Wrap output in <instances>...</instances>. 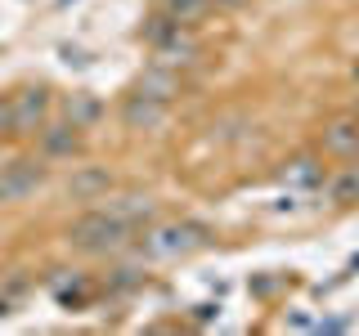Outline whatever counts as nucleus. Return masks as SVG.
<instances>
[{
	"label": "nucleus",
	"mask_w": 359,
	"mask_h": 336,
	"mask_svg": "<svg viewBox=\"0 0 359 336\" xmlns=\"http://www.w3.org/2000/svg\"><path fill=\"white\" fill-rule=\"evenodd\" d=\"M0 139H14V99L0 94Z\"/></svg>",
	"instance_id": "obj_15"
},
{
	"label": "nucleus",
	"mask_w": 359,
	"mask_h": 336,
	"mask_svg": "<svg viewBox=\"0 0 359 336\" xmlns=\"http://www.w3.org/2000/svg\"><path fill=\"white\" fill-rule=\"evenodd\" d=\"M67 242H72L76 251H86V255H112V251H126V246L135 242V229L126 220L108 216L104 206H95V211H86V216L72 220Z\"/></svg>",
	"instance_id": "obj_1"
},
{
	"label": "nucleus",
	"mask_w": 359,
	"mask_h": 336,
	"mask_svg": "<svg viewBox=\"0 0 359 336\" xmlns=\"http://www.w3.org/2000/svg\"><path fill=\"white\" fill-rule=\"evenodd\" d=\"M36 148L45 162H72L76 153H81V130L72 126V121H45L41 134H36Z\"/></svg>",
	"instance_id": "obj_6"
},
{
	"label": "nucleus",
	"mask_w": 359,
	"mask_h": 336,
	"mask_svg": "<svg viewBox=\"0 0 359 336\" xmlns=\"http://www.w3.org/2000/svg\"><path fill=\"white\" fill-rule=\"evenodd\" d=\"M319 153L332 157V162H351V157H359V112H346V117H337V121L323 126Z\"/></svg>",
	"instance_id": "obj_5"
},
{
	"label": "nucleus",
	"mask_w": 359,
	"mask_h": 336,
	"mask_svg": "<svg viewBox=\"0 0 359 336\" xmlns=\"http://www.w3.org/2000/svg\"><path fill=\"white\" fill-rule=\"evenodd\" d=\"M323 188H328V197L337 206H359V157H351L337 175H328Z\"/></svg>",
	"instance_id": "obj_12"
},
{
	"label": "nucleus",
	"mask_w": 359,
	"mask_h": 336,
	"mask_svg": "<svg viewBox=\"0 0 359 336\" xmlns=\"http://www.w3.org/2000/svg\"><path fill=\"white\" fill-rule=\"evenodd\" d=\"M283 184H287V188H301V193H310V188H323V184H328L323 153H301V157H292V162L283 166Z\"/></svg>",
	"instance_id": "obj_8"
},
{
	"label": "nucleus",
	"mask_w": 359,
	"mask_h": 336,
	"mask_svg": "<svg viewBox=\"0 0 359 336\" xmlns=\"http://www.w3.org/2000/svg\"><path fill=\"white\" fill-rule=\"evenodd\" d=\"M50 179V166L45 157H14V162L0 166V202H27L36 188Z\"/></svg>",
	"instance_id": "obj_3"
},
{
	"label": "nucleus",
	"mask_w": 359,
	"mask_h": 336,
	"mask_svg": "<svg viewBox=\"0 0 359 336\" xmlns=\"http://www.w3.org/2000/svg\"><path fill=\"white\" fill-rule=\"evenodd\" d=\"M211 242V229L198 220H166V224H149L140 238V251L149 260H175V255L202 251Z\"/></svg>",
	"instance_id": "obj_2"
},
{
	"label": "nucleus",
	"mask_w": 359,
	"mask_h": 336,
	"mask_svg": "<svg viewBox=\"0 0 359 336\" xmlns=\"http://www.w3.org/2000/svg\"><path fill=\"white\" fill-rule=\"evenodd\" d=\"M180 85H184V81H180L175 67H162V63H153V59H149V67L140 72V81H135V90H140V94L162 99V104H175Z\"/></svg>",
	"instance_id": "obj_9"
},
{
	"label": "nucleus",
	"mask_w": 359,
	"mask_h": 336,
	"mask_svg": "<svg viewBox=\"0 0 359 336\" xmlns=\"http://www.w3.org/2000/svg\"><path fill=\"white\" fill-rule=\"evenodd\" d=\"M104 211H108V216H117V220H126L130 224V229H144V224H149L153 220V197L149 193H117V197H104Z\"/></svg>",
	"instance_id": "obj_10"
},
{
	"label": "nucleus",
	"mask_w": 359,
	"mask_h": 336,
	"mask_svg": "<svg viewBox=\"0 0 359 336\" xmlns=\"http://www.w3.org/2000/svg\"><path fill=\"white\" fill-rule=\"evenodd\" d=\"M63 117L72 121L76 130H90L99 117H104V104H99L90 90H76V94H67V104H63Z\"/></svg>",
	"instance_id": "obj_13"
},
{
	"label": "nucleus",
	"mask_w": 359,
	"mask_h": 336,
	"mask_svg": "<svg viewBox=\"0 0 359 336\" xmlns=\"http://www.w3.org/2000/svg\"><path fill=\"white\" fill-rule=\"evenodd\" d=\"M211 5H216V0H157V14H166L171 22H184V27H194L198 18L211 14Z\"/></svg>",
	"instance_id": "obj_14"
},
{
	"label": "nucleus",
	"mask_w": 359,
	"mask_h": 336,
	"mask_svg": "<svg viewBox=\"0 0 359 336\" xmlns=\"http://www.w3.org/2000/svg\"><path fill=\"white\" fill-rule=\"evenodd\" d=\"M63 5H72V0H59V9H63Z\"/></svg>",
	"instance_id": "obj_17"
},
{
	"label": "nucleus",
	"mask_w": 359,
	"mask_h": 336,
	"mask_svg": "<svg viewBox=\"0 0 359 336\" xmlns=\"http://www.w3.org/2000/svg\"><path fill=\"white\" fill-rule=\"evenodd\" d=\"M5 314H9V300H5V296H0V318H5Z\"/></svg>",
	"instance_id": "obj_16"
},
{
	"label": "nucleus",
	"mask_w": 359,
	"mask_h": 336,
	"mask_svg": "<svg viewBox=\"0 0 359 336\" xmlns=\"http://www.w3.org/2000/svg\"><path fill=\"white\" fill-rule=\"evenodd\" d=\"M166 117H171V104L149 99V94H140V90H130L126 104H121V126L126 130H157Z\"/></svg>",
	"instance_id": "obj_7"
},
{
	"label": "nucleus",
	"mask_w": 359,
	"mask_h": 336,
	"mask_svg": "<svg viewBox=\"0 0 359 336\" xmlns=\"http://www.w3.org/2000/svg\"><path fill=\"white\" fill-rule=\"evenodd\" d=\"M67 193L76 202H104L112 193V175L104 166H76L72 179H67Z\"/></svg>",
	"instance_id": "obj_11"
},
{
	"label": "nucleus",
	"mask_w": 359,
	"mask_h": 336,
	"mask_svg": "<svg viewBox=\"0 0 359 336\" xmlns=\"http://www.w3.org/2000/svg\"><path fill=\"white\" fill-rule=\"evenodd\" d=\"M9 99H14V139H36L41 126L54 112L50 90L45 85H22L18 94H9Z\"/></svg>",
	"instance_id": "obj_4"
}]
</instances>
